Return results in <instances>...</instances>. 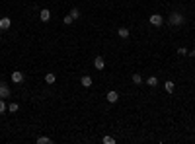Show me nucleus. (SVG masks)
<instances>
[{
    "mask_svg": "<svg viewBox=\"0 0 195 144\" xmlns=\"http://www.w3.org/2000/svg\"><path fill=\"white\" fill-rule=\"evenodd\" d=\"M168 23H170V25H174V27H178V25H181V23H183V16H181L180 12H174V14H170Z\"/></svg>",
    "mask_w": 195,
    "mask_h": 144,
    "instance_id": "1",
    "label": "nucleus"
},
{
    "mask_svg": "<svg viewBox=\"0 0 195 144\" xmlns=\"http://www.w3.org/2000/svg\"><path fill=\"white\" fill-rule=\"evenodd\" d=\"M148 22H150V25H154V27H160V25L164 23V20H162V16H160V14H152Z\"/></svg>",
    "mask_w": 195,
    "mask_h": 144,
    "instance_id": "2",
    "label": "nucleus"
},
{
    "mask_svg": "<svg viewBox=\"0 0 195 144\" xmlns=\"http://www.w3.org/2000/svg\"><path fill=\"white\" fill-rule=\"evenodd\" d=\"M23 80H25L23 72H20V70H14V72H12V82H16V84H22Z\"/></svg>",
    "mask_w": 195,
    "mask_h": 144,
    "instance_id": "3",
    "label": "nucleus"
},
{
    "mask_svg": "<svg viewBox=\"0 0 195 144\" xmlns=\"http://www.w3.org/2000/svg\"><path fill=\"white\" fill-rule=\"evenodd\" d=\"M10 93H12V92H10V88L6 86V84H2V82H0V98H2V99H6V98H10Z\"/></svg>",
    "mask_w": 195,
    "mask_h": 144,
    "instance_id": "4",
    "label": "nucleus"
},
{
    "mask_svg": "<svg viewBox=\"0 0 195 144\" xmlns=\"http://www.w3.org/2000/svg\"><path fill=\"white\" fill-rule=\"evenodd\" d=\"M106 99H107V101H109V103H117V99H119V93H117L115 90H111V92H107Z\"/></svg>",
    "mask_w": 195,
    "mask_h": 144,
    "instance_id": "5",
    "label": "nucleus"
},
{
    "mask_svg": "<svg viewBox=\"0 0 195 144\" xmlns=\"http://www.w3.org/2000/svg\"><path fill=\"white\" fill-rule=\"evenodd\" d=\"M39 18H41V22H49V20H51V10L43 8L41 12H39Z\"/></svg>",
    "mask_w": 195,
    "mask_h": 144,
    "instance_id": "6",
    "label": "nucleus"
},
{
    "mask_svg": "<svg viewBox=\"0 0 195 144\" xmlns=\"http://www.w3.org/2000/svg\"><path fill=\"white\" fill-rule=\"evenodd\" d=\"M94 66H96L98 70H103V68H106V62H103V56H96V59H94Z\"/></svg>",
    "mask_w": 195,
    "mask_h": 144,
    "instance_id": "7",
    "label": "nucleus"
},
{
    "mask_svg": "<svg viewBox=\"0 0 195 144\" xmlns=\"http://www.w3.org/2000/svg\"><path fill=\"white\" fill-rule=\"evenodd\" d=\"M12 25V20L10 18H0V29H8Z\"/></svg>",
    "mask_w": 195,
    "mask_h": 144,
    "instance_id": "8",
    "label": "nucleus"
},
{
    "mask_svg": "<svg viewBox=\"0 0 195 144\" xmlns=\"http://www.w3.org/2000/svg\"><path fill=\"white\" fill-rule=\"evenodd\" d=\"M164 88H166L168 93H174V90H176V84H174L172 80H168V82H164Z\"/></svg>",
    "mask_w": 195,
    "mask_h": 144,
    "instance_id": "9",
    "label": "nucleus"
},
{
    "mask_svg": "<svg viewBox=\"0 0 195 144\" xmlns=\"http://www.w3.org/2000/svg\"><path fill=\"white\" fill-rule=\"evenodd\" d=\"M146 86L156 88V86H158V78H156V76H148V78H146Z\"/></svg>",
    "mask_w": 195,
    "mask_h": 144,
    "instance_id": "10",
    "label": "nucleus"
},
{
    "mask_svg": "<svg viewBox=\"0 0 195 144\" xmlns=\"http://www.w3.org/2000/svg\"><path fill=\"white\" fill-rule=\"evenodd\" d=\"M117 35H119L121 39H129V29H127V27H119Z\"/></svg>",
    "mask_w": 195,
    "mask_h": 144,
    "instance_id": "11",
    "label": "nucleus"
},
{
    "mask_svg": "<svg viewBox=\"0 0 195 144\" xmlns=\"http://www.w3.org/2000/svg\"><path fill=\"white\" fill-rule=\"evenodd\" d=\"M80 82H82L84 88H90V86H92V78H90V76H82V80H80Z\"/></svg>",
    "mask_w": 195,
    "mask_h": 144,
    "instance_id": "12",
    "label": "nucleus"
},
{
    "mask_svg": "<svg viewBox=\"0 0 195 144\" xmlns=\"http://www.w3.org/2000/svg\"><path fill=\"white\" fill-rule=\"evenodd\" d=\"M131 80H133V84H137V86L143 84V76H140V74H133V76H131Z\"/></svg>",
    "mask_w": 195,
    "mask_h": 144,
    "instance_id": "13",
    "label": "nucleus"
},
{
    "mask_svg": "<svg viewBox=\"0 0 195 144\" xmlns=\"http://www.w3.org/2000/svg\"><path fill=\"white\" fill-rule=\"evenodd\" d=\"M55 80H57V76L53 74V72H49V74L45 76V82H47V84H55Z\"/></svg>",
    "mask_w": 195,
    "mask_h": 144,
    "instance_id": "14",
    "label": "nucleus"
},
{
    "mask_svg": "<svg viewBox=\"0 0 195 144\" xmlns=\"http://www.w3.org/2000/svg\"><path fill=\"white\" fill-rule=\"evenodd\" d=\"M70 16H72V20H78V18H80V10L74 6V8L70 10Z\"/></svg>",
    "mask_w": 195,
    "mask_h": 144,
    "instance_id": "15",
    "label": "nucleus"
},
{
    "mask_svg": "<svg viewBox=\"0 0 195 144\" xmlns=\"http://www.w3.org/2000/svg\"><path fill=\"white\" fill-rule=\"evenodd\" d=\"M176 53H178V55H180V56H186V55H187V53H189V51H187L186 47H178V49H176Z\"/></svg>",
    "mask_w": 195,
    "mask_h": 144,
    "instance_id": "16",
    "label": "nucleus"
},
{
    "mask_svg": "<svg viewBox=\"0 0 195 144\" xmlns=\"http://www.w3.org/2000/svg\"><path fill=\"white\" fill-rule=\"evenodd\" d=\"M37 144H51V138H47V136H39Z\"/></svg>",
    "mask_w": 195,
    "mask_h": 144,
    "instance_id": "17",
    "label": "nucleus"
},
{
    "mask_svg": "<svg viewBox=\"0 0 195 144\" xmlns=\"http://www.w3.org/2000/svg\"><path fill=\"white\" fill-rule=\"evenodd\" d=\"M18 109H20V105H18V103H10V105H8V111H12V113H16Z\"/></svg>",
    "mask_w": 195,
    "mask_h": 144,
    "instance_id": "18",
    "label": "nucleus"
},
{
    "mask_svg": "<svg viewBox=\"0 0 195 144\" xmlns=\"http://www.w3.org/2000/svg\"><path fill=\"white\" fill-rule=\"evenodd\" d=\"M103 144H115V138L113 136H103Z\"/></svg>",
    "mask_w": 195,
    "mask_h": 144,
    "instance_id": "19",
    "label": "nucleus"
},
{
    "mask_svg": "<svg viewBox=\"0 0 195 144\" xmlns=\"http://www.w3.org/2000/svg\"><path fill=\"white\" fill-rule=\"evenodd\" d=\"M6 109H8V105H6V103H4V99L0 98V113H4Z\"/></svg>",
    "mask_w": 195,
    "mask_h": 144,
    "instance_id": "20",
    "label": "nucleus"
},
{
    "mask_svg": "<svg viewBox=\"0 0 195 144\" xmlns=\"http://www.w3.org/2000/svg\"><path fill=\"white\" fill-rule=\"evenodd\" d=\"M63 22H65V23H66V25H70V23L74 22V20H72V16H70V14H68V16H65V20H63Z\"/></svg>",
    "mask_w": 195,
    "mask_h": 144,
    "instance_id": "21",
    "label": "nucleus"
},
{
    "mask_svg": "<svg viewBox=\"0 0 195 144\" xmlns=\"http://www.w3.org/2000/svg\"><path fill=\"white\" fill-rule=\"evenodd\" d=\"M187 55H191V56H195V49H193V51H189V53H187Z\"/></svg>",
    "mask_w": 195,
    "mask_h": 144,
    "instance_id": "22",
    "label": "nucleus"
},
{
    "mask_svg": "<svg viewBox=\"0 0 195 144\" xmlns=\"http://www.w3.org/2000/svg\"><path fill=\"white\" fill-rule=\"evenodd\" d=\"M0 39H2V37H0Z\"/></svg>",
    "mask_w": 195,
    "mask_h": 144,
    "instance_id": "23",
    "label": "nucleus"
}]
</instances>
